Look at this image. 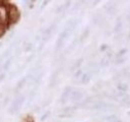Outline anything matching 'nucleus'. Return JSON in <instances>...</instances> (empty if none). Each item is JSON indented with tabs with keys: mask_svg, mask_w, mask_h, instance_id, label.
<instances>
[{
	"mask_svg": "<svg viewBox=\"0 0 130 122\" xmlns=\"http://www.w3.org/2000/svg\"><path fill=\"white\" fill-rule=\"evenodd\" d=\"M23 101H24V96L23 95L18 96L16 99L12 102L10 109H9V113H16V112H18L21 105H22V103H23Z\"/></svg>",
	"mask_w": 130,
	"mask_h": 122,
	"instance_id": "nucleus-1",
	"label": "nucleus"
},
{
	"mask_svg": "<svg viewBox=\"0 0 130 122\" xmlns=\"http://www.w3.org/2000/svg\"><path fill=\"white\" fill-rule=\"evenodd\" d=\"M83 97V92L81 90H74L71 92L70 94V98L72 101H78Z\"/></svg>",
	"mask_w": 130,
	"mask_h": 122,
	"instance_id": "nucleus-2",
	"label": "nucleus"
},
{
	"mask_svg": "<svg viewBox=\"0 0 130 122\" xmlns=\"http://www.w3.org/2000/svg\"><path fill=\"white\" fill-rule=\"evenodd\" d=\"M18 18H19V12L15 6H12L10 10V19L12 20V22H16Z\"/></svg>",
	"mask_w": 130,
	"mask_h": 122,
	"instance_id": "nucleus-3",
	"label": "nucleus"
},
{
	"mask_svg": "<svg viewBox=\"0 0 130 122\" xmlns=\"http://www.w3.org/2000/svg\"><path fill=\"white\" fill-rule=\"evenodd\" d=\"M70 94H71V88L70 87H66L64 92H63V94H62V96H61V102L62 103L66 102V100L68 99V97H70Z\"/></svg>",
	"mask_w": 130,
	"mask_h": 122,
	"instance_id": "nucleus-4",
	"label": "nucleus"
},
{
	"mask_svg": "<svg viewBox=\"0 0 130 122\" xmlns=\"http://www.w3.org/2000/svg\"><path fill=\"white\" fill-rule=\"evenodd\" d=\"M100 121L102 122H117V119L115 116H103Z\"/></svg>",
	"mask_w": 130,
	"mask_h": 122,
	"instance_id": "nucleus-5",
	"label": "nucleus"
},
{
	"mask_svg": "<svg viewBox=\"0 0 130 122\" xmlns=\"http://www.w3.org/2000/svg\"><path fill=\"white\" fill-rule=\"evenodd\" d=\"M106 11L109 14H115L116 13V8L113 5H108V6H106Z\"/></svg>",
	"mask_w": 130,
	"mask_h": 122,
	"instance_id": "nucleus-6",
	"label": "nucleus"
},
{
	"mask_svg": "<svg viewBox=\"0 0 130 122\" xmlns=\"http://www.w3.org/2000/svg\"><path fill=\"white\" fill-rule=\"evenodd\" d=\"M90 76H91V74H90V73H87V74H84V75L82 76L81 82H82V83H84V84H86V83H88V82H89V80H90Z\"/></svg>",
	"mask_w": 130,
	"mask_h": 122,
	"instance_id": "nucleus-7",
	"label": "nucleus"
},
{
	"mask_svg": "<svg viewBox=\"0 0 130 122\" xmlns=\"http://www.w3.org/2000/svg\"><path fill=\"white\" fill-rule=\"evenodd\" d=\"M10 51H11V49L9 48V49H7V50H6V52H5L4 54H2V55L0 56V64L3 62V60H4L6 57H8V56L10 55Z\"/></svg>",
	"mask_w": 130,
	"mask_h": 122,
	"instance_id": "nucleus-8",
	"label": "nucleus"
},
{
	"mask_svg": "<svg viewBox=\"0 0 130 122\" xmlns=\"http://www.w3.org/2000/svg\"><path fill=\"white\" fill-rule=\"evenodd\" d=\"M88 34H89V29H88V28H86V29L84 30V32L82 33V35H81V38H80V41H81V42H83V41H84V40L87 38Z\"/></svg>",
	"mask_w": 130,
	"mask_h": 122,
	"instance_id": "nucleus-9",
	"label": "nucleus"
},
{
	"mask_svg": "<svg viewBox=\"0 0 130 122\" xmlns=\"http://www.w3.org/2000/svg\"><path fill=\"white\" fill-rule=\"evenodd\" d=\"M81 63H82V59L78 60L77 62H76V63H75V64H74V65H73V66H72V67H71V69H70V70H71V71H74V70H76V69H77V68H78V67L81 65Z\"/></svg>",
	"mask_w": 130,
	"mask_h": 122,
	"instance_id": "nucleus-10",
	"label": "nucleus"
},
{
	"mask_svg": "<svg viewBox=\"0 0 130 122\" xmlns=\"http://www.w3.org/2000/svg\"><path fill=\"white\" fill-rule=\"evenodd\" d=\"M11 62H12V58H9L8 60L5 61V63H4V65H3V69H4V70H7V69H8V67L10 66Z\"/></svg>",
	"mask_w": 130,
	"mask_h": 122,
	"instance_id": "nucleus-11",
	"label": "nucleus"
},
{
	"mask_svg": "<svg viewBox=\"0 0 130 122\" xmlns=\"http://www.w3.org/2000/svg\"><path fill=\"white\" fill-rule=\"evenodd\" d=\"M26 81H27V80H26V78H23L21 81H19V82H18V84H17V86H16V91L17 90H19V89L23 86V84H24Z\"/></svg>",
	"mask_w": 130,
	"mask_h": 122,
	"instance_id": "nucleus-12",
	"label": "nucleus"
},
{
	"mask_svg": "<svg viewBox=\"0 0 130 122\" xmlns=\"http://www.w3.org/2000/svg\"><path fill=\"white\" fill-rule=\"evenodd\" d=\"M31 49H32V44L31 43H25V45H24V51L25 52H29V51H31Z\"/></svg>",
	"mask_w": 130,
	"mask_h": 122,
	"instance_id": "nucleus-13",
	"label": "nucleus"
},
{
	"mask_svg": "<svg viewBox=\"0 0 130 122\" xmlns=\"http://www.w3.org/2000/svg\"><path fill=\"white\" fill-rule=\"evenodd\" d=\"M108 63H109V59H108L107 57H105V58H103V59L101 60L100 65H101V66H106V65H108Z\"/></svg>",
	"mask_w": 130,
	"mask_h": 122,
	"instance_id": "nucleus-14",
	"label": "nucleus"
},
{
	"mask_svg": "<svg viewBox=\"0 0 130 122\" xmlns=\"http://www.w3.org/2000/svg\"><path fill=\"white\" fill-rule=\"evenodd\" d=\"M121 27H122L121 22H120V21H119V22H117V25L115 26V32H118V31L121 30Z\"/></svg>",
	"mask_w": 130,
	"mask_h": 122,
	"instance_id": "nucleus-15",
	"label": "nucleus"
},
{
	"mask_svg": "<svg viewBox=\"0 0 130 122\" xmlns=\"http://www.w3.org/2000/svg\"><path fill=\"white\" fill-rule=\"evenodd\" d=\"M118 88H119L120 90H126V89H127V85H125V84H120V85L118 86Z\"/></svg>",
	"mask_w": 130,
	"mask_h": 122,
	"instance_id": "nucleus-16",
	"label": "nucleus"
},
{
	"mask_svg": "<svg viewBox=\"0 0 130 122\" xmlns=\"http://www.w3.org/2000/svg\"><path fill=\"white\" fill-rule=\"evenodd\" d=\"M8 101H9V97H6V98L3 100V102L1 103V105H2V106H6L7 103H8Z\"/></svg>",
	"mask_w": 130,
	"mask_h": 122,
	"instance_id": "nucleus-17",
	"label": "nucleus"
},
{
	"mask_svg": "<svg viewBox=\"0 0 130 122\" xmlns=\"http://www.w3.org/2000/svg\"><path fill=\"white\" fill-rule=\"evenodd\" d=\"M125 61V59L124 58H120V59H117L116 60V64H121V63H123Z\"/></svg>",
	"mask_w": 130,
	"mask_h": 122,
	"instance_id": "nucleus-18",
	"label": "nucleus"
},
{
	"mask_svg": "<svg viewBox=\"0 0 130 122\" xmlns=\"http://www.w3.org/2000/svg\"><path fill=\"white\" fill-rule=\"evenodd\" d=\"M80 74H81V71H80V70H78V71L75 73V75H74V78H78V76H79Z\"/></svg>",
	"mask_w": 130,
	"mask_h": 122,
	"instance_id": "nucleus-19",
	"label": "nucleus"
},
{
	"mask_svg": "<svg viewBox=\"0 0 130 122\" xmlns=\"http://www.w3.org/2000/svg\"><path fill=\"white\" fill-rule=\"evenodd\" d=\"M48 115H49V112H47V113H46L45 115H43V116H42V118H41V120H42V121H43V120H45V119L47 118V116H48Z\"/></svg>",
	"mask_w": 130,
	"mask_h": 122,
	"instance_id": "nucleus-20",
	"label": "nucleus"
},
{
	"mask_svg": "<svg viewBox=\"0 0 130 122\" xmlns=\"http://www.w3.org/2000/svg\"><path fill=\"white\" fill-rule=\"evenodd\" d=\"M3 34H4V29H3L2 27H0V37H1Z\"/></svg>",
	"mask_w": 130,
	"mask_h": 122,
	"instance_id": "nucleus-21",
	"label": "nucleus"
},
{
	"mask_svg": "<svg viewBox=\"0 0 130 122\" xmlns=\"http://www.w3.org/2000/svg\"><path fill=\"white\" fill-rule=\"evenodd\" d=\"M4 78H5V75H4V74H0V82H1L2 80H4Z\"/></svg>",
	"mask_w": 130,
	"mask_h": 122,
	"instance_id": "nucleus-22",
	"label": "nucleus"
},
{
	"mask_svg": "<svg viewBox=\"0 0 130 122\" xmlns=\"http://www.w3.org/2000/svg\"><path fill=\"white\" fill-rule=\"evenodd\" d=\"M1 45H2V43H1V42H0V47H1Z\"/></svg>",
	"mask_w": 130,
	"mask_h": 122,
	"instance_id": "nucleus-23",
	"label": "nucleus"
},
{
	"mask_svg": "<svg viewBox=\"0 0 130 122\" xmlns=\"http://www.w3.org/2000/svg\"><path fill=\"white\" fill-rule=\"evenodd\" d=\"M0 106H1V102H0Z\"/></svg>",
	"mask_w": 130,
	"mask_h": 122,
	"instance_id": "nucleus-24",
	"label": "nucleus"
}]
</instances>
